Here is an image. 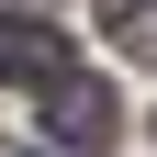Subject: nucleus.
<instances>
[{
    "label": "nucleus",
    "instance_id": "nucleus-3",
    "mask_svg": "<svg viewBox=\"0 0 157 157\" xmlns=\"http://www.w3.org/2000/svg\"><path fill=\"white\" fill-rule=\"evenodd\" d=\"M112 45L157 67V0H112Z\"/></svg>",
    "mask_w": 157,
    "mask_h": 157
},
{
    "label": "nucleus",
    "instance_id": "nucleus-2",
    "mask_svg": "<svg viewBox=\"0 0 157 157\" xmlns=\"http://www.w3.org/2000/svg\"><path fill=\"white\" fill-rule=\"evenodd\" d=\"M56 67H67V34H56V23H34V11H0V78L45 90Z\"/></svg>",
    "mask_w": 157,
    "mask_h": 157
},
{
    "label": "nucleus",
    "instance_id": "nucleus-1",
    "mask_svg": "<svg viewBox=\"0 0 157 157\" xmlns=\"http://www.w3.org/2000/svg\"><path fill=\"white\" fill-rule=\"evenodd\" d=\"M112 112H124V101H112L101 78H78V67L45 78V124H56V146H112Z\"/></svg>",
    "mask_w": 157,
    "mask_h": 157
}]
</instances>
